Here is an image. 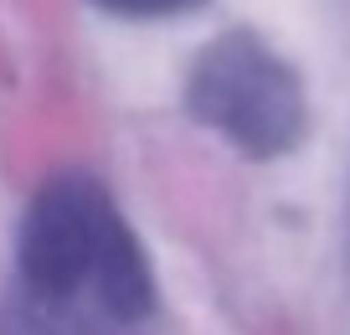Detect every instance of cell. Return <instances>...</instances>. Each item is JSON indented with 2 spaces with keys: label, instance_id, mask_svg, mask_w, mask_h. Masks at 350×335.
Returning <instances> with one entry per match:
<instances>
[{
  "label": "cell",
  "instance_id": "1",
  "mask_svg": "<svg viewBox=\"0 0 350 335\" xmlns=\"http://www.w3.org/2000/svg\"><path fill=\"white\" fill-rule=\"evenodd\" d=\"M16 279L103 289L134 310H160V279L113 191L88 171L46 175L16 222Z\"/></svg>",
  "mask_w": 350,
  "mask_h": 335
},
{
  "label": "cell",
  "instance_id": "2",
  "mask_svg": "<svg viewBox=\"0 0 350 335\" xmlns=\"http://www.w3.org/2000/svg\"><path fill=\"white\" fill-rule=\"evenodd\" d=\"M186 114L242 160H284L309 134V93L299 67L252 26L211 36L186 67Z\"/></svg>",
  "mask_w": 350,
  "mask_h": 335
},
{
  "label": "cell",
  "instance_id": "3",
  "mask_svg": "<svg viewBox=\"0 0 350 335\" xmlns=\"http://www.w3.org/2000/svg\"><path fill=\"white\" fill-rule=\"evenodd\" d=\"M150 320L103 289H52L16 273L0 294V335H144Z\"/></svg>",
  "mask_w": 350,
  "mask_h": 335
},
{
  "label": "cell",
  "instance_id": "4",
  "mask_svg": "<svg viewBox=\"0 0 350 335\" xmlns=\"http://www.w3.org/2000/svg\"><path fill=\"white\" fill-rule=\"evenodd\" d=\"M93 11L119 16V21H175V16H191L206 0H88Z\"/></svg>",
  "mask_w": 350,
  "mask_h": 335
},
{
  "label": "cell",
  "instance_id": "5",
  "mask_svg": "<svg viewBox=\"0 0 350 335\" xmlns=\"http://www.w3.org/2000/svg\"><path fill=\"white\" fill-rule=\"evenodd\" d=\"M345 273H350V191H345Z\"/></svg>",
  "mask_w": 350,
  "mask_h": 335
}]
</instances>
